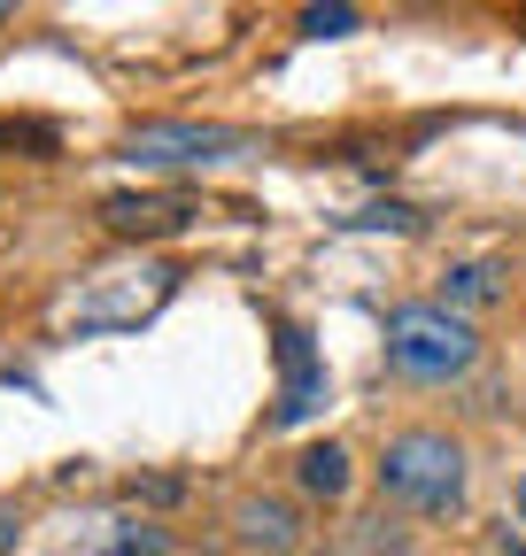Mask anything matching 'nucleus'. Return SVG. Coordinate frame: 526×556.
Instances as JSON below:
<instances>
[{
    "mask_svg": "<svg viewBox=\"0 0 526 556\" xmlns=\"http://www.w3.org/2000/svg\"><path fill=\"white\" fill-rule=\"evenodd\" d=\"M503 294V263H456L449 278H441V309H456V317H465V309H488Z\"/></svg>",
    "mask_w": 526,
    "mask_h": 556,
    "instance_id": "8",
    "label": "nucleus"
},
{
    "mask_svg": "<svg viewBox=\"0 0 526 556\" xmlns=\"http://www.w3.org/2000/svg\"><path fill=\"white\" fill-rule=\"evenodd\" d=\"M379 348H387V371L411 379V387H449V379H465V371L480 364L473 317H456V309H441V302H403V309H387Z\"/></svg>",
    "mask_w": 526,
    "mask_h": 556,
    "instance_id": "2",
    "label": "nucleus"
},
{
    "mask_svg": "<svg viewBox=\"0 0 526 556\" xmlns=\"http://www.w3.org/2000/svg\"><path fill=\"white\" fill-rule=\"evenodd\" d=\"M233 533H240V548L287 556V548H302V510L279 503V495H240L233 503Z\"/></svg>",
    "mask_w": 526,
    "mask_h": 556,
    "instance_id": "6",
    "label": "nucleus"
},
{
    "mask_svg": "<svg viewBox=\"0 0 526 556\" xmlns=\"http://www.w3.org/2000/svg\"><path fill=\"white\" fill-rule=\"evenodd\" d=\"M16 548H24V510L0 503V556H16Z\"/></svg>",
    "mask_w": 526,
    "mask_h": 556,
    "instance_id": "11",
    "label": "nucleus"
},
{
    "mask_svg": "<svg viewBox=\"0 0 526 556\" xmlns=\"http://www.w3.org/2000/svg\"><path fill=\"white\" fill-rule=\"evenodd\" d=\"M511 526H518L511 541H526V471H518V486H511Z\"/></svg>",
    "mask_w": 526,
    "mask_h": 556,
    "instance_id": "12",
    "label": "nucleus"
},
{
    "mask_svg": "<svg viewBox=\"0 0 526 556\" xmlns=\"http://www.w3.org/2000/svg\"><path fill=\"white\" fill-rule=\"evenodd\" d=\"M349 479H356V471H349V448H341V441H310V448L295 456V486H302L310 503H341Z\"/></svg>",
    "mask_w": 526,
    "mask_h": 556,
    "instance_id": "7",
    "label": "nucleus"
},
{
    "mask_svg": "<svg viewBox=\"0 0 526 556\" xmlns=\"http://www.w3.org/2000/svg\"><path fill=\"white\" fill-rule=\"evenodd\" d=\"M325 409V364L295 317H279V402H272V426H302V417Z\"/></svg>",
    "mask_w": 526,
    "mask_h": 556,
    "instance_id": "4",
    "label": "nucleus"
},
{
    "mask_svg": "<svg viewBox=\"0 0 526 556\" xmlns=\"http://www.w3.org/2000/svg\"><path fill=\"white\" fill-rule=\"evenodd\" d=\"M503 548H511V556H526V541H511V533H503Z\"/></svg>",
    "mask_w": 526,
    "mask_h": 556,
    "instance_id": "13",
    "label": "nucleus"
},
{
    "mask_svg": "<svg viewBox=\"0 0 526 556\" xmlns=\"http://www.w3.org/2000/svg\"><path fill=\"white\" fill-rule=\"evenodd\" d=\"M0 148H32V155L47 163V155H62V131H54V124H32V116H16V124H0Z\"/></svg>",
    "mask_w": 526,
    "mask_h": 556,
    "instance_id": "9",
    "label": "nucleus"
},
{
    "mask_svg": "<svg viewBox=\"0 0 526 556\" xmlns=\"http://www.w3.org/2000/svg\"><path fill=\"white\" fill-rule=\"evenodd\" d=\"M101 225L116 240H163L193 225V193H109L101 201Z\"/></svg>",
    "mask_w": 526,
    "mask_h": 556,
    "instance_id": "5",
    "label": "nucleus"
},
{
    "mask_svg": "<svg viewBox=\"0 0 526 556\" xmlns=\"http://www.w3.org/2000/svg\"><path fill=\"white\" fill-rule=\"evenodd\" d=\"M364 16L356 9H302V39H349Z\"/></svg>",
    "mask_w": 526,
    "mask_h": 556,
    "instance_id": "10",
    "label": "nucleus"
},
{
    "mask_svg": "<svg viewBox=\"0 0 526 556\" xmlns=\"http://www.w3.org/2000/svg\"><path fill=\"white\" fill-rule=\"evenodd\" d=\"M240 148H248V131L193 124V116H148V124L124 131V163H140V170H210Z\"/></svg>",
    "mask_w": 526,
    "mask_h": 556,
    "instance_id": "3",
    "label": "nucleus"
},
{
    "mask_svg": "<svg viewBox=\"0 0 526 556\" xmlns=\"http://www.w3.org/2000/svg\"><path fill=\"white\" fill-rule=\"evenodd\" d=\"M465 486H473V456L441 426H411L379 448V495L418 510V518H456L465 510Z\"/></svg>",
    "mask_w": 526,
    "mask_h": 556,
    "instance_id": "1",
    "label": "nucleus"
}]
</instances>
